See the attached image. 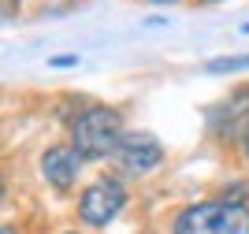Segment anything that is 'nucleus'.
<instances>
[{
    "label": "nucleus",
    "mask_w": 249,
    "mask_h": 234,
    "mask_svg": "<svg viewBox=\"0 0 249 234\" xmlns=\"http://www.w3.org/2000/svg\"><path fill=\"white\" fill-rule=\"evenodd\" d=\"M171 234H249V204L238 197H212L182 208Z\"/></svg>",
    "instance_id": "1"
},
{
    "label": "nucleus",
    "mask_w": 249,
    "mask_h": 234,
    "mask_svg": "<svg viewBox=\"0 0 249 234\" xmlns=\"http://www.w3.org/2000/svg\"><path fill=\"white\" fill-rule=\"evenodd\" d=\"M71 145L82 160H104V156L119 153L123 145V119L115 108H86L71 126Z\"/></svg>",
    "instance_id": "2"
},
{
    "label": "nucleus",
    "mask_w": 249,
    "mask_h": 234,
    "mask_svg": "<svg viewBox=\"0 0 249 234\" xmlns=\"http://www.w3.org/2000/svg\"><path fill=\"white\" fill-rule=\"evenodd\" d=\"M123 204H126V190L115 179H101V182H93L78 197V216L89 227H104L123 212Z\"/></svg>",
    "instance_id": "3"
},
{
    "label": "nucleus",
    "mask_w": 249,
    "mask_h": 234,
    "mask_svg": "<svg viewBox=\"0 0 249 234\" xmlns=\"http://www.w3.org/2000/svg\"><path fill=\"white\" fill-rule=\"evenodd\" d=\"M208 126H212V134H223V138H231V134H242V138H246V130H249V86L227 93V97L208 112Z\"/></svg>",
    "instance_id": "4"
},
{
    "label": "nucleus",
    "mask_w": 249,
    "mask_h": 234,
    "mask_svg": "<svg viewBox=\"0 0 249 234\" xmlns=\"http://www.w3.org/2000/svg\"><path fill=\"white\" fill-rule=\"evenodd\" d=\"M119 160H123L126 171L145 175L164 160V145L156 142L153 134H130V138H123V145H119Z\"/></svg>",
    "instance_id": "5"
},
{
    "label": "nucleus",
    "mask_w": 249,
    "mask_h": 234,
    "mask_svg": "<svg viewBox=\"0 0 249 234\" xmlns=\"http://www.w3.org/2000/svg\"><path fill=\"white\" fill-rule=\"evenodd\" d=\"M78 167H82V156L74 153V145H56L49 149L41 160V171L56 190H71L74 179H78Z\"/></svg>",
    "instance_id": "6"
},
{
    "label": "nucleus",
    "mask_w": 249,
    "mask_h": 234,
    "mask_svg": "<svg viewBox=\"0 0 249 234\" xmlns=\"http://www.w3.org/2000/svg\"><path fill=\"white\" fill-rule=\"evenodd\" d=\"M208 74H234V71H249V56H223V60H208L205 63Z\"/></svg>",
    "instance_id": "7"
},
{
    "label": "nucleus",
    "mask_w": 249,
    "mask_h": 234,
    "mask_svg": "<svg viewBox=\"0 0 249 234\" xmlns=\"http://www.w3.org/2000/svg\"><path fill=\"white\" fill-rule=\"evenodd\" d=\"M74 63H78V56H56L52 67H74Z\"/></svg>",
    "instance_id": "8"
},
{
    "label": "nucleus",
    "mask_w": 249,
    "mask_h": 234,
    "mask_svg": "<svg viewBox=\"0 0 249 234\" xmlns=\"http://www.w3.org/2000/svg\"><path fill=\"white\" fill-rule=\"evenodd\" d=\"M242 145H246V160H249V130H246V138H242Z\"/></svg>",
    "instance_id": "9"
},
{
    "label": "nucleus",
    "mask_w": 249,
    "mask_h": 234,
    "mask_svg": "<svg viewBox=\"0 0 249 234\" xmlns=\"http://www.w3.org/2000/svg\"><path fill=\"white\" fill-rule=\"evenodd\" d=\"M149 4H175V0H149Z\"/></svg>",
    "instance_id": "10"
},
{
    "label": "nucleus",
    "mask_w": 249,
    "mask_h": 234,
    "mask_svg": "<svg viewBox=\"0 0 249 234\" xmlns=\"http://www.w3.org/2000/svg\"><path fill=\"white\" fill-rule=\"evenodd\" d=\"M0 234H15V231H8V227H0Z\"/></svg>",
    "instance_id": "11"
},
{
    "label": "nucleus",
    "mask_w": 249,
    "mask_h": 234,
    "mask_svg": "<svg viewBox=\"0 0 249 234\" xmlns=\"http://www.w3.org/2000/svg\"><path fill=\"white\" fill-rule=\"evenodd\" d=\"M0 197H4V179H0Z\"/></svg>",
    "instance_id": "12"
}]
</instances>
